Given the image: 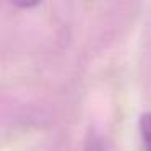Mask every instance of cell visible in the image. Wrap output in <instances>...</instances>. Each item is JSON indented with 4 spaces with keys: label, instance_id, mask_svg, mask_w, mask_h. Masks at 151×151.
<instances>
[{
    "label": "cell",
    "instance_id": "obj_1",
    "mask_svg": "<svg viewBox=\"0 0 151 151\" xmlns=\"http://www.w3.org/2000/svg\"><path fill=\"white\" fill-rule=\"evenodd\" d=\"M140 133L145 151H151V112L140 115Z\"/></svg>",
    "mask_w": 151,
    "mask_h": 151
}]
</instances>
